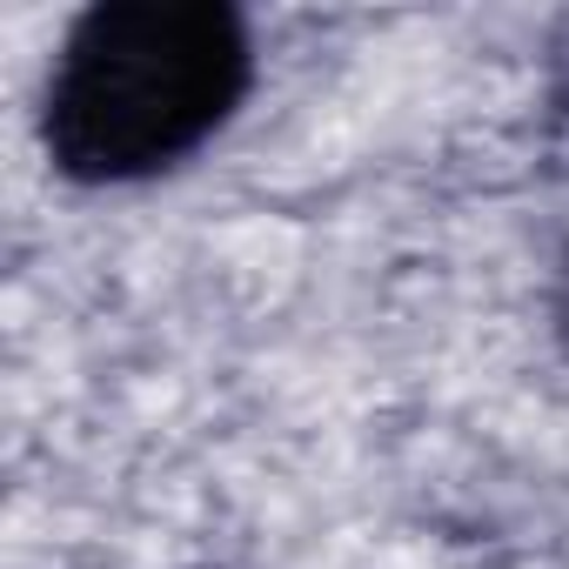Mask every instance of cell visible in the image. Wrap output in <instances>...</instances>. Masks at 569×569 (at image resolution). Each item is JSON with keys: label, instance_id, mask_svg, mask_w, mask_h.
Masks as SVG:
<instances>
[{"label": "cell", "instance_id": "6da1fadb", "mask_svg": "<svg viewBox=\"0 0 569 569\" xmlns=\"http://www.w3.org/2000/svg\"><path fill=\"white\" fill-rule=\"evenodd\" d=\"M248 28L214 0H108L54 61L41 141L68 181H141L194 154L248 94Z\"/></svg>", "mask_w": 569, "mask_h": 569}, {"label": "cell", "instance_id": "7a4b0ae2", "mask_svg": "<svg viewBox=\"0 0 569 569\" xmlns=\"http://www.w3.org/2000/svg\"><path fill=\"white\" fill-rule=\"evenodd\" d=\"M562 322H569V302H562Z\"/></svg>", "mask_w": 569, "mask_h": 569}]
</instances>
